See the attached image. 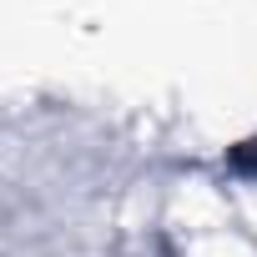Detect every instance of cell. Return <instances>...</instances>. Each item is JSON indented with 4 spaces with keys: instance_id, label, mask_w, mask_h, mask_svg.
I'll return each mask as SVG.
<instances>
[{
    "instance_id": "6da1fadb",
    "label": "cell",
    "mask_w": 257,
    "mask_h": 257,
    "mask_svg": "<svg viewBox=\"0 0 257 257\" xmlns=\"http://www.w3.org/2000/svg\"><path fill=\"white\" fill-rule=\"evenodd\" d=\"M227 167H232V172H242V177H257V137L237 142V147L227 152Z\"/></svg>"
}]
</instances>
